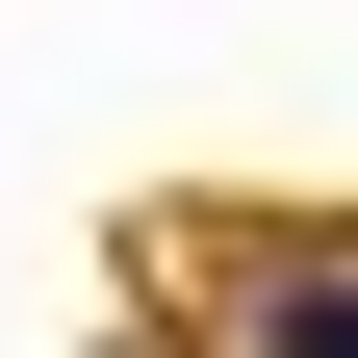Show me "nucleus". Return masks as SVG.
I'll list each match as a JSON object with an SVG mask.
<instances>
[{"mask_svg":"<svg viewBox=\"0 0 358 358\" xmlns=\"http://www.w3.org/2000/svg\"><path fill=\"white\" fill-rule=\"evenodd\" d=\"M231 358H358V256H282V282L231 307Z\"/></svg>","mask_w":358,"mask_h":358,"instance_id":"obj_1","label":"nucleus"}]
</instances>
